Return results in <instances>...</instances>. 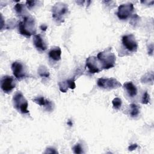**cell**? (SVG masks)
<instances>
[{
	"instance_id": "5",
	"label": "cell",
	"mask_w": 154,
	"mask_h": 154,
	"mask_svg": "<svg viewBox=\"0 0 154 154\" xmlns=\"http://www.w3.org/2000/svg\"><path fill=\"white\" fill-rule=\"evenodd\" d=\"M11 70L13 75L18 81H21L28 76L25 66L20 61H16L13 62L11 64Z\"/></svg>"
},
{
	"instance_id": "27",
	"label": "cell",
	"mask_w": 154,
	"mask_h": 154,
	"mask_svg": "<svg viewBox=\"0 0 154 154\" xmlns=\"http://www.w3.org/2000/svg\"><path fill=\"white\" fill-rule=\"evenodd\" d=\"M47 28H48V26H46V25H42L41 26H40V29H42V30H43V31H46V29H47Z\"/></svg>"
},
{
	"instance_id": "28",
	"label": "cell",
	"mask_w": 154,
	"mask_h": 154,
	"mask_svg": "<svg viewBox=\"0 0 154 154\" xmlns=\"http://www.w3.org/2000/svg\"><path fill=\"white\" fill-rule=\"evenodd\" d=\"M67 125H69L70 126H72V125H73V123H72V122L71 121V120H69L68 122H67Z\"/></svg>"
},
{
	"instance_id": "1",
	"label": "cell",
	"mask_w": 154,
	"mask_h": 154,
	"mask_svg": "<svg viewBox=\"0 0 154 154\" xmlns=\"http://www.w3.org/2000/svg\"><path fill=\"white\" fill-rule=\"evenodd\" d=\"M19 32L26 37L36 34V23L35 19L31 15H26L17 23Z\"/></svg>"
},
{
	"instance_id": "18",
	"label": "cell",
	"mask_w": 154,
	"mask_h": 154,
	"mask_svg": "<svg viewBox=\"0 0 154 154\" xmlns=\"http://www.w3.org/2000/svg\"><path fill=\"white\" fill-rule=\"evenodd\" d=\"M112 106L113 108L118 110L119 109L121 106H122V101L121 100V99H120L119 97H115L112 100Z\"/></svg>"
},
{
	"instance_id": "21",
	"label": "cell",
	"mask_w": 154,
	"mask_h": 154,
	"mask_svg": "<svg viewBox=\"0 0 154 154\" xmlns=\"http://www.w3.org/2000/svg\"><path fill=\"white\" fill-rule=\"evenodd\" d=\"M66 83L68 87V88L73 90L74 88H75L76 87V85H75V79L74 78H71L69 79L66 80Z\"/></svg>"
},
{
	"instance_id": "17",
	"label": "cell",
	"mask_w": 154,
	"mask_h": 154,
	"mask_svg": "<svg viewBox=\"0 0 154 154\" xmlns=\"http://www.w3.org/2000/svg\"><path fill=\"white\" fill-rule=\"evenodd\" d=\"M130 108H131V112H130L131 116L132 117H137L140 113L139 106L135 103H131L130 105Z\"/></svg>"
},
{
	"instance_id": "3",
	"label": "cell",
	"mask_w": 154,
	"mask_h": 154,
	"mask_svg": "<svg viewBox=\"0 0 154 154\" xmlns=\"http://www.w3.org/2000/svg\"><path fill=\"white\" fill-rule=\"evenodd\" d=\"M69 13L68 5L63 2H57L52 7V18L57 23H61Z\"/></svg>"
},
{
	"instance_id": "25",
	"label": "cell",
	"mask_w": 154,
	"mask_h": 154,
	"mask_svg": "<svg viewBox=\"0 0 154 154\" xmlns=\"http://www.w3.org/2000/svg\"><path fill=\"white\" fill-rule=\"evenodd\" d=\"M138 147V145L137 144H132L128 147V150L129 151H132L135 149H136Z\"/></svg>"
},
{
	"instance_id": "22",
	"label": "cell",
	"mask_w": 154,
	"mask_h": 154,
	"mask_svg": "<svg viewBox=\"0 0 154 154\" xmlns=\"http://www.w3.org/2000/svg\"><path fill=\"white\" fill-rule=\"evenodd\" d=\"M73 152L75 153H84L83 152V149L81 144L77 143L73 147Z\"/></svg>"
},
{
	"instance_id": "16",
	"label": "cell",
	"mask_w": 154,
	"mask_h": 154,
	"mask_svg": "<svg viewBox=\"0 0 154 154\" xmlns=\"http://www.w3.org/2000/svg\"><path fill=\"white\" fill-rule=\"evenodd\" d=\"M38 73L42 78H48L49 77V72L45 66H40L38 67Z\"/></svg>"
},
{
	"instance_id": "6",
	"label": "cell",
	"mask_w": 154,
	"mask_h": 154,
	"mask_svg": "<svg viewBox=\"0 0 154 154\" xmlns=\"http://www.w3.org/2000/svg\"><path fill=\"white\" fill-rule=\"evenodd\" d=\"M1 90L7 94L10 93L17 85L16 80L11 76L5 75L1 79Z\"/></svg>"
},
{
	"instance_id": "8",
	"label": "cell",
	"mask_w": 154,
	"mask_h": 154,
	"mask_svg": "<svg viewBox=\"0 0 154 154\" xmlns=\"http://www.w3.org/2000/svg\"><path fill=\"white\" fill-rule=\"evenodd\" d=\"M134 11V7L132 3L120 5L118 7L117 16L120 20H126L129 18Z\"/></svg>"
},
{
	"instance_id": "15",
	"label": "cell",
	"mask_w": 154,
	"mask_h": 154,
	"mask_svg": "<svg viewBox=\"0 0 154 154\" xmlns=\"http://www.w3.org/2000/svg\"><path fill=\"white\" fill-rule=\"evenodd\" d=\"M14 10L16 13V14L20 17H23L24 16H26V7L23 4L17 3L14 6Z\"/></svg>"
},
{
	"instance_id": "24",
	"label": "cell",
	"mask_w": 154,
	"mask_h": 154,
	"mask_svg": "<svg viewBox=\"0 0 154 154\" xmlns=\"http://www.w3.org/2000/svg\"><path fill=\"white\" fill-rule=\"evenodd\" d=\"M37 2L38 1H26V6L28 9L31 10L35 6Z\"/></svg>"
},
{
	"instance_id": "11",
	"label": "cell",
	"mask_w": 154,
	"mask_h": 154,
	"mask_svg": "<svg viewBox=\"0 0 154 154\" xmlns=\"http://www.w3.org/2000/svg\"><path fill=\"white\" fill-rule=\"evenodd\" d=\"M32 100L35 103H37V105L41 106H44L46 110L48 111H51L53 109V107H54L53 103L51 100L45 99L43 96L36 97L32 99Z\"/></svg>"
},
{
	"instance_id": "26",
	"label": "cell",
	"mask_w": 154,
	"mask_h": 154,
	"mask_svg": "<svg viewBox=\"0 0 154 154\" xmlns=\"http://www.w3.org/2000/svg\"><path fill=\"white\" fill-rule=\"evenodd\" d=\"M45 153H57V152L53 148H48L46 149V151Z\"/></svg>"
},
{
	"instance_id": "13",
	"label": "cell",
	"mask_w": 154,
	"mask_h": 154,
	"mask_svg": "<svg viewBox=\"0 0 154 154\" xmlns=\"http://www.w3.org/2000/svg\"><path fill=\"white\" fill-rule=\"evenodd\" d=\"M48 55H49V57L51 60L55 61H58L61 60V50L60 48L58 46L52 48L51 50L49 51Z\"/></svg>"
},
{
	"instance_id": "19",
	"label": "cell",
	"mask_w": 154,
	"mask_h": 154,
	"mask_svg": "<svg viewBox=\"0 0 154 154\" xmlns=\"http://www.w3.org/2000/svg\"><path fill=\"white\" fill-rule=\"evenodd\" d=\"M141 81L142 82H145V83H148V82H153V72L147 73H146L143 77L141 78Z\"/></svg>"
},
{
	"instance_id": "12",
	"label": "cell",
	"mask_w": 154,
	"mask_h": 154,
	"mask_svg": "<svg viewBox=\"0 0 154 154\" xmlns=\"http://www.w3.org/2000/svg\"><path fill=\"white\" fill-rule=\"evenodd\" d=\"M33 43L35 48L40 52L45 51L48 48L46 42L40 34H35L34 35Z\"/></svg>"
},
{
	"instance_id": "23",
	"label": "cell",
	"mask_w": 154,
	"mask_h": 154,
	"mask_svg": "<svg viewBox=\"0 0 154 154\" xmlns=\"http://www.w3.org/2000/svg\"><path fill=\"white\" fill-rule=\"evenodd\" d=\"M59 85V88H60V90L61 92H66L67 89L69 88L66 82L65 81H63V82H59L58 84Z\"/></svg>"
},
{
	"instance_id": "7",
	"label": "cell",
	"mask_w": 154,
	"mask_h": 154,
	"mask_svg": "<svg viewBox=\"0 0 154 154\" xmlns=\"http://www.w3.org/2000/svg\"><path fill=\"white\" fill-rule=\"evenodd\" d=\"M97 84L99 87L106 90L116 89L122 86V84L119 81L112 78H99L97 81Z\"/></svg>"
},
{
	"instance_id": "20",
	"label": "cell",
	"mask_w": 154,
	"mask_h": 154,
	"mask_svg": "<svg viewBox=\"0 0 154 154\" xmlns=\"http://www.w3.org/2000/svg\"><path fill=\"white\" fill-rule=\"evenodd\" d=\"M150 95L147 93V91H145L143 93V95L142 96V99H141V103L143 104H148L150 102Z\"/></svg>"
},
{
	"instance_id": "10",
	"label": "cell",
	"mask_w": 154,
	"mask_h": 154,
	"mask_svg": "<svg viewBox=\"0 0 154 154\" xmlns=\"http://www.w3.org/2000/svg\"><path fill=\"white\" fill-rule=\"evenodd\" d=\"M85 67L91 73H99L102 70V67L97 60V57L94 56L88 57L86 59Z\"/></svg>"
},
{
	"instance_id": "4",
	"label": "cell",
	"mask_w": 154,
	"mask_h": 154,
	"mask_svg": "<svg viewBox=\"0 0 154 154\" xmlns=\"http://www.w3.org/2000/svg\"><path fill=\"white\" fill-rule=\"evenodd\" d=\"M13 103L14 108L18 112L23 114H29L28 101L21 91H17L14 93L13 97Z\"/></svg>"
},
{
	"instance_id": "14",
	"label": "cell",
	"mask_w": 154,
	"mask_h": 154,
	"mask_svg": "<svg viewBox=\"0 0 154 154\" xmlns=\"http://www.w3.org/2000/svg\"><path fill=\"white\" fill-rule=\"evenodd\" d=\"M123 88L125 90H126V92L130 97H133L137 94V88L131 81L125 82L123 84Z\"/></svg>"
},
{
	"instance_id": "2",
	"label": "cell",
	"mask_w": 154,
	"mask_h": 154,
	"mask_svg": "<svg viewBox=\"0 0 154 154\" xmlns=\"http://www.w3.org/2000/svg\"><path fill=\"white\" fill-rule=\"evenodd\" d=\"M97 58L102 69H109L113 67L116 64V57L111 48H108L104 51L99 52L97 55Z\"/></svg>"
},
{
	"instance_id": "9",
	"label": "cell",
	"mask_w": 154,
	"mask_h": 154,
	"mask_svg": "<svg viewBox=\"0 0 154 154\" xmlns=\"http://www.w3.org/2000/svg\"><path fill=\"white\" fill-rule=\"evenodd\" d=\"M122 42L123 46L129 52H135L138 49V43L135 36L132 34L125 35L122 37Z\"/></svg>"
}]
</instances>
